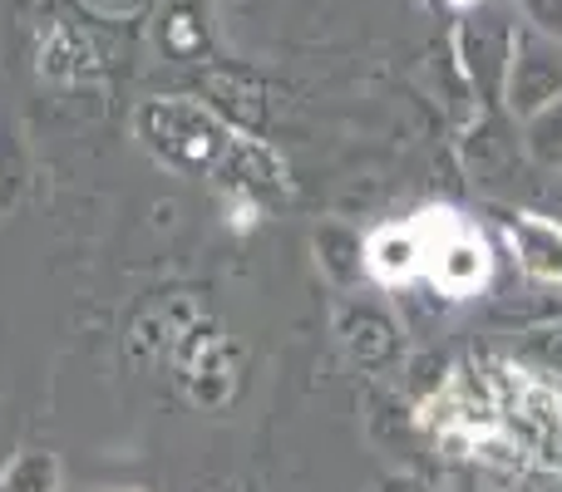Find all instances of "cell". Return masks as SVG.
<instances>
[{"instance_id":"1","label":"cell","mask_w":562,"mask_h":492,"mask_svg":"<svg viewBox=\"0 0 562 492\" xmlns=\"http://www.w3.org/2000/svg\"><path fill=\"white\" fill-rule=\"evenodd\" d=\"M409 237H415V261L445 296H469L488 281V242L449 207H425L409 217Z\"/></svg>"},{"instance_id":"2","label":"cell","mask_w":562,"mask_h":492,"mask_svg":"<svg viewBox=\"0 0 562 492\" xmlns=\"http://www.w3.org/2000/svg\"><path fill=\"white\" fill-rule=\"evenodd\" d=\"M514 242L524 247V266L528 271L562 281V232H553L548 222H533V217H528L524 227H514Z\"/></svg>"}]
</instances>
